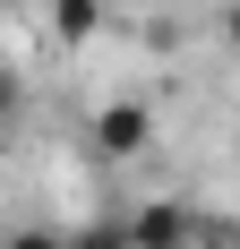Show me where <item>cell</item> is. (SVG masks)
Wrapping results in <instances>:
<instances>
[{
    "mask_svg": "<svg viewBox=\"0 0 240 249\" xmlns=\"http://www.w3.org/2000/svg\"><path fill=\"white\" fill-rule=\"evenodd\" d=\"M197 206H180V198H146V206H129V232H137L146 249H197Z\"/></svg>",
    "mask_w": 240,
    "mask_h": 249,
    "instance_id": "cell-1",
    "label": "cell"
},
{
    "mask_svg": "<svg viewBox=\"0 0 240 249\" xmlns=\"http://www.w3.org/2000/svg\"><path fill=\"white\" fill-rule=\"evenodd\" d=\"M154 146V112L146 103H103L95 112V155H146Z\"/></svg>",
    "mask_w": 240,
    "mask_h": 249,
    "instance_id": "cell-2",
    "label": "cell"
},
{
    "mask_svg": "<svg viewBox=\"0 0 240 249\" xmlns=\"http://www.w3.org/2000/svg\"><path fill=\"white\" fill-rule=\"evenodd\" d=\"M69 249H146L137 232H129V215H95V224H77Z\"/></svg>",
    "mask_w": 240,
    "mask_h": 249,
    "instance_id": "cell-3",
    "label": "cell"
},
{
    "mask_svg": "<svg viewBox=\"0 0 240 249\" xmlns=\"http://www.w3.org/2000/svg\"><path fill=\"white\" fill-rule=\"evenodd\" d=\"M51 18H60L69 43H86V35H95V0H51Z\"/></svg>",
    "mask_w": 240,
    "mask_h": 249,
    "instance_id": "cell-4",
    "label": "cell"
},
{
    "mask_svg": "<svg viewBox=\"0 0 240 249\" xmlns=\"http://www.w3.org/2000/svg\"><path fill=\"white\" fill-rule=\"evenodd\" d=\"M197 249H240V224L232 215H206V224H197Z\"/></svg>",
    "mask_w": 240,
    "mask_h": 249,
    "instance_id": "cell-5",
    "label": "cell"
},
{
    "mask_svg": "<svg viewBox=\"0 0 240 249\" xmlns=\"http://www.w3.org/2000/svg\"><path fill=\"white\" fill-rule=\"evenodd\" d=\"M9 249H69V232H51V224H17V232H9Z\"/></svg>",
    "mask_w": 240,
    "mask_h": 249,
    "instance_id": "cell-6",
    "label": "cell"
},
{
    "mask_svg": "<svg viewBox=\"0 0 240 249\" xmlns=\"http://www.w3.org/2000/svg\"><path fill=\"white\" fill-rule=\"evenodd\" d=\"M223 43H232V60H240V0L223 9Z\"/></svg>",
    "mask_w": 240,
    "mask_h": 249,
    "instance_id": "cell-7",
    "label": "cell"
},
{
    "mask_svg": "<svg viewBox=\"0 0 240 249\" xmlns=\"http://www.w3.org/2000/svg\"><path fill=\"white\" fill-rule=\"evenodd\" d=\"M9 112H17V77L0 69V121H9Z\"/></svg>",
    "mask_w": 240,
    "mask_h": 249,
    "instance_id": "cell-8",
    "label": "cell"
}]
</instances>
